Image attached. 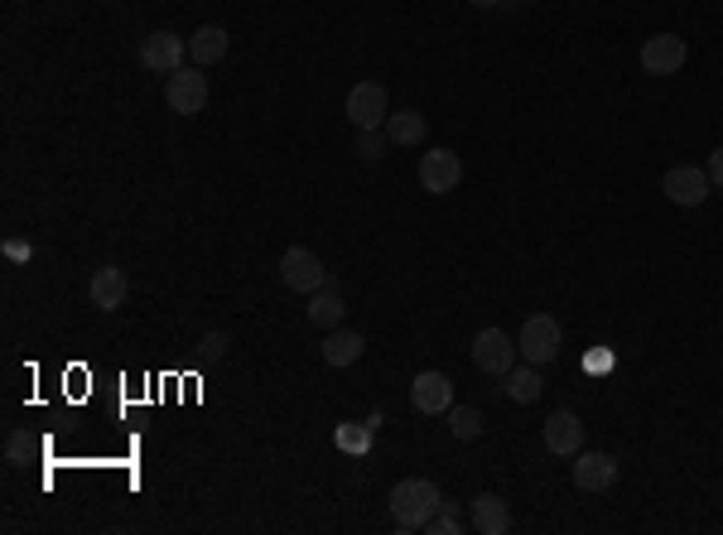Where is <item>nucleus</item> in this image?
Here are the masks:
<instances>
[{
  "label": "nucleus",
  "instance_id": "nucleus-1",
  "mask_svg": "<svg viewBox=\"0 0 723 535\" xmlns=\"http://www.w3.org/2000/svg\"><path fill=\"white\" fill-rule=\"evenodd\" d=\"M386 502H391V516L401 531H425L429 516L444 506V492H439V482H429V478H401Z\"/></svg>",
  "mask_w": 723,
  "mask_h": 535
},
{
  "label": "nucleus",
  "instance_id": "nucleus-2",
  "mask_svg": "<svg viewBox=\"0 0 723 535\" xmlns=\"http://www.w3.org/2000/svg\"><path fill=\"white\" fill-rule=\"evenodd\" d=\"M516 348H521V357L530 362V367H546V362L560 357L564 348V333H560V319L554 314H530L521 338H516Z\"/></svg>",
  "mask_w": 723,
  "mask_h": 535
},
{
  "label": "nucleus",
  "instance_id": "nucleus-3",
  "mask_svg": "<svg viewBox=\"0 0 723 535\" xmlns=\"http://www.w3.org/2000/svg\"><path fill=\"white\" fill-rule=\"evenodd\" d=\"M280 280H285V289H295V295H313V289H323V285H333L329 271H323V261H319V251H309V247H289L285 257H280Z\"/></svg>",
  "mask_w": 723,
  "mask_h": 535
},
{
  "label": "nucleus",
  "instance_id": "nucleus-4",
  "mask_svg": "<svg viewBox=\"0 0 723 535\" xmlns=\"http://www.w3.org/2000/svg\"><path fill=\"white\" fill-rule=\"evenodd\" d=\"M208 78H203V68H179V72H169V82H164V102H169V112L174 116H198L203 106H208Z\"/></svg>",
  "mask_w": 723,
  "mask_h": 535
},
{
  "label": "nucleus",
  "instance_id": "nucleus-5",
  "mask_svg": "<svg viewBox=\"0 0 723 535\" xmlns=\"http://www.w3.org/2000/svg\"><path fill=\"white\" fill-rule=\"evenodd\" d=\"M343 112H347V121H353L357 130H381L386 116H391V102H386V88H381V82H353V92H347Z\"/></svg>",
  "mask_w": 723,
  "mask_h": 535
},
{
  "label": "nucleus",
  "instance_id": "nucleus-6",
  "mask_svg": "<svg viewBox=\"0 0 723 535\" xmlns=\"http://www.w3.org/2000/svg\"><path fill=\"white\" fill-rule=\"evenodd\" d=\"M570 473H574V488L578 492H608L618 488V458L602 454V448H578L570 458Z\"/></svg>",
  "mask_w": 723,
  "mask_h": 535
},
{
  "label": "nucleus",
  "instance_id": "nucleus-7",
  "mask_svg": "<svg viewBox=\"0 0 723 535\" xmlns=\"http://www.w3.org/2000/svg\"><path fill=\"white\" fill-rule=\"evenodd\" d=\"M661 193H666L675 208H699L714 193V184H709V174L699 164H670L666 179H661Z\"/></svg>",
  "mask_w": 723,
  "mask_h": 535
},
{
  "label": "nucleus",
  "instance_id": "nucleus-8",
  "mask_svg": "<svg viewBox=\"0 0 723 535\" xmlns=\"http://www.w3.org/2000/svg\"><path fill=\"white\" fill-rule=\"evenodd\" d=\"M184 54H188V39L184 34H174V30H154V34H145L140 39V68L164 72V78L184 68Z\"/></svg>",
  "mask_w": 723,
  "mask_h": 535
},
{
  "label": "nucleus",
  "instance_id": "nucleus-9",
  "mask_svg": "<svg viewBox=\"0 0 723 535\" xmlns=\"http://www.w3.org/2000/svg\"><path fill=\"white\" fill-rule=\"evenodd\" d=\"M516 357H521V348L512 343V338L502 333V328H482L473 338V367L487 372V376H506L516 367Z\"/></svg>",
  "mask_w": 723,
  "mask_h": 535
},
{
  "label": "nucleus",
  "instance_id": "nucleus-10",
  "mask_svg": "<svg viewBox=\"0 0 723 535\" xmlns=\"http://www.w3.org/2000/svg\"><path fill=\"white\" fill-rule=\"evenodd\" d=\"M690 64V44L680 39V34H651L642 44V68L651 78H670V72H680Z\"/></svg>",
  "mask_w": 723,
  "mask_h": 535
},
{
  "label": "nucleus",
  "instance_id": "nucleus-11",
  "mask_svg": "<svg viewBox=\"0 0 723 535\" xmlns=\"http://www.w3.org/2000/svg\"><path fill=\"white\" fill-rule=\"evenodd\" d=\"M458 184H463V160H458L454 150H429L420 155V189L425 193H454Z\"/></svg>",
  "mask_w": 723,
  "mask_h": 535
},
{
  "label": "nucleus",
  "instance_id": "nucleus-12",
  "mask_svg": "<svg viewBox=\"0 0 723 535\" xmlns=\"http://www.w3.org/2000/svg\"><path fill=\"white\" fill-rule=\"evenodd\" d=\"M410 406L420 410V416H449L454 406V382L444 372H420L415 386H410Z\"/></svg>",
  "mask_w": 723,
  "mask_h": 535
},
{
  "label": "nucleus",
  "instance_id": "nucleus-13",
  "mask_svg": "<svg viewBox=\"0 0 723 535\" xmlns=\"http://www.w3.org/2000/svg\"><path fill=\"white\" fill-rule=\"evenodd\" d=\"M540 434H546V448L554 458H574L578 448H584V420L570 416V410H554Z\"/></svg>",
  "mask_w": 723,
  "mask_h": 535
},
{
  "label": "nucleus",
  "instance_id": "nucleus-14",
  "mask_svg": "<svg viewBox=\"0 0 723 535\" xmlns=\"http://www.w3.org/2000/svg\"><path fill=\"white\" fill-rule=\"evenodd\" d=\"M88 295H92V309H102V314H116L120 304L130 299V280H126V271H120V265H102V271L92 275Z\"/></svg>",
  "mask_w": 723,
  "mask_h": 535
},
{
  "label": "nucleus",
  "instance_id": "nucleus-15",
  "mask_svg": "<svg viewBox=\"0 0 723 535\" xmlns=\"http://www.w3.org/2000/svg\"><path fill=\"white\" fill-rule=\"evenodd\" d=\"M227 48H232V34H227L222 24H198V30L188 34V58H193V68L222 64Z\"/></svg>",
  "mask_w": 723,
  "mask_h": 535
},
{
  "label": "nucleus",
  "instance_id": "nucleus-16",
  "mask_svg": "<svg viewBox=\"0 0 723 535\" xmlns=\"http://www.w3.org/2000/svg\"><path fill=\"white\" fill-rule=\"evenodd\" d=\"M362 352H367V338L353 333V328H329V338H323V362L329 367H357Z\"/></svg>",
  "mask_w": 723,
  "mask_h": 535
},
{
  "label": "nucleus",
  "instance_id": "nucleus-17",
  "mask_svg": "<svg viewBox=\"0 0 723 535\" xmlns=\"http://www.w3.org/2000/svg\"><path fill=\"white\" fill-rule=\"evenodd\" d=\"M473 531L478 535H506L512 531V506H506V497H497V492L473 497Z\"/></svg>",
  "mask_w": 723,
  "mask_h": 535
},
{
  "label": "nucleus",
  "instance_id": "nucleus-18",
  "mask_svg": "<svg viewBox=\"0 0 723 535\" xmlns=\"http://www.w3.org/2000/svg\"><path fill=\"white\" fill-rule=\"evenodd\" d=\"M429 136V121L415 112V106H405V112H391L386 116V140L391 145H420Z\"/></svg>",
  "mask_w": 723,
  "mask_h": 535
},
{
  "label": "nucleus",
  "instance_id": "nucleus-19",
  "mask_svg": "<svg viewBox=\"0 0 723 535\" xmlns=\"http://www.w3.org/2000/svg\"><path fill=\"white\" fill-rule=\"evenodd\" d=\"M502 382H506V396H512L516 406H536V400L546 396V382H540V367H530V362H526V367H512V372L502 376Z\"/></svg>",
  "mask_w": 723,
  "mask_h": 535
},
{
  "label": "nucleus",
  "instance_id": "nucleus-20",
  "mask_svg": "<svg viewBox=\"0 0 723 535\" xmlns=\"http://www.w3.org/2000/svg\"><path fill=\"white\" fill-rule=\"evenodd\" d=\"M309 323L313 328H337V323H343V295H337V289L333 285H323V289H313V295H309Z\"/></svg>",
  "mask_w": 723,
  "mask_h": 535
},
{
  "label": "nucleus",
  "instance_id": "nucleus-21",
  "mask_svg": "<svg viewBox=\"0 0 723 535\" xmlns=\"http://www.w3.org/2000/svg\"><path fill=\"white\" fill-rule=\"evenodd\" d=\"M482 430H487V420H482L478 406H449V434H454L458 444L482 440Z\"/></svg>",
  "mask_w": 723,
  "mask_h": 535
},
{
  "label": "nucleus",
  "instance_id": "nucleus-22",
  "mask_svg": "<svg viewBox=\"0 0 723 535\" xmlns=\"http://www.w3.org/2000/svg\"><path fill=\"white\" fill-rule=\"evenodd\" d=\"M333 444H337V448H347V454H367V444H371V424H337V430H333Z\"/></svg>",
  "mask_w": 723,
  "mask_h": 535
},
{
  "label": "nucleus",
  "instance_id": "nucleus-23",
  "mask_svg": "<svg viewBox=\"0 0 723 535\" xmlns=\"http://www.w3.org/2000/svg\"><path fill=\"white\" fill-rule=\"evenodd\" d=\"M386 145H391V140H386L381 130H357V160L362 164H381L386 160Z\"/></svg>",
  "mask_w": 723,
  "mask_h": 535
},
{
  "label": "nucleus",
  "instance_id": "nucleus-24",
  "mask_svg": "<svg viewBox=\"0 0 723 535\" xmlns=\"http://www.w3.org/2000/svg\"><path fill=\"white\" fill-rule=\"evenodd\" d=\"M5 464H10V468H24V464H30V434H24V430H10V434H5Z\"/></svg>",
  "mask_w": 723,
  "mask_h": 535
},
{
  "label": "nucleus",
  "instance_id": "nucleus-25",
  "mask_svg": "<svg viewBox=\"0 0 723 535\" xmlns=\"http://www.w3.org/2000/svg\"><path fill=\"white\" fill-rule=\"evenodd\" d=\"M425 531H439V535H458V531H463V516H458V512H454V506H449V502H444V506H439V512H434V516H429V526H425Z\"/></svg>",
  "mask_w": 723,
  "mask_h": 535
},
{
  "label": "nucleus",
  "instance_id": "nucleus-26",
  "mask_svg": "<svg viewBox=\"0 0 723 535\" xmlns=\"http://www.w3.org/2000/svg\"><path fill=\"white\" fill-rule=\"evenodd\" d=\"M704 174H709V184H714V189H723V145H719V150H714V155H709V164H704Z\"/></svg>",
  "mask_w": 723,
  "mask_h": 535
},
{
  "label": "nucleus",
  "instance_id": "nucleus-27",
  "mask_svg": "<svg viewBox=\"0 0 723 535\" xmlns=\"http://www.w3.org/2000/svg\"><path fill=\"white\" fill-rule=\"evenodd\" d=\"M203 352H208V357H222V352H227V338L208 333V338H203Z\"/></svg>",
  "mask_w": 723,
  "mask_h": 535
},
{
  "label": "nucleus",
  "instance_id": "nucleus-28",
  "mask_svg": "<svg viewBox=\"0 0 723 535\" xmlns=\"http://www.w3.org/2000/svg\"><path fill=\"white\" fill-rule=\"evenodd\" d=\"M468 5H478V10H492V5H502V0H468Z\"/></svg>",
  "mask_w": 723,
  "mask_h": 535
},
{
  "label": "nucleus",
  "instance_id": "nucleus-29",
  "mask_svg": "<svg viewBox=\"0 0 723 535\" xmlns=\"http://www.w3.org/2000/svg\"><path fill=\"white\" fill-rule=\"evenodd\" d=\"M526 5H540V0H526Z\"/></svg>",
  "mask_w": 723,
  "mask_h": 535
}]
</instances>
